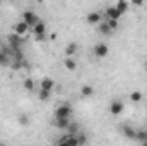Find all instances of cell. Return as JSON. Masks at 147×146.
Here are the masks:
<instances>
[{"mask_svg": "<svg viewBox=\"0 0 147 146\" xmlns=\"http://www.w3.org/2000/svg\"><path fill=\"white\" fill-rule=\"evenodd\" d=\"M86 23L87 24H91V26H99L101 23H103V12H99V10H92V12H89L87 16H86Z\"/></svg>", "mask_w": 147, "mask_h": 146, "instance_id": "5b68a950", "label": "cell"}, {"mask_svg": "<svg viewBox=\"0 0 147 146\" xmlns=\"http://www.w3.org/2000/svg\"><path fill=\"white\" fill-rule=\"evenodd\" d=\"M77 52H79V45L75 41H70L65 46V57L67 59H74V55H77Z\"/></svg>", "mask_w": 147, "mask_h": 146, "instance_id": "8fae6325", "label": "cell"}, {"mask_svg": "<svg viewBox=\"0 0 147 146\" xmlns=\"http://www.w3.org/2000/svg\"><path fill=\"white\" fill-rule=\"evenodd\" d=\"M0 146H7V145H5V143H3V141H0Z\"/></svg>", "mask_w": 147, "mask_h": 146, "instance_id": "f546056e", "label": "cell"}, {"mask_svg": "<svg viewBox=\"0 0 147 146\" xmlns=\"http://www.w3.org/2000/svg\"><path fill=\"white\" fill-rule=\"evenodd\" d=\"M98 33H99V35H103V36H110L113 31L110 29V26L106 24V21H103V23L98 26Z\"/></svg>", "mask_w": 147, "mask_h": 146, "instance_id": "e0dca14e", "label": "cell"}, {"mask_svg": "<svg viewBox=\"0 0 147 146\" xmlns=\"http://www.w3.org/2000/svg\"><path fill=\"white\" fill-rule=\"evenodd\" d=\"M9 64V57L5 55V52L0 50V65H7Z\"/></svg>", "mask_w": 147, "mask_h": 146, "instance_id": "484cf974", "label": "cell"}, {"mask_svg": "<svg viewBox=\"0 0 147 146\" xmlns=\"http://www.w3.org/2000/svg\"><path fill=\"white\" fill-rule=\"evenodd\" d=\"M34 40H36V41H45V40H46V35H39V36H34Z\"/></svg>", "mask_w": 147, "mask_h": 146, "instance_id": "83f0119b", "label": "cell"}, {"mask_svg": "<svg viewBox=\"0 0 147 146\" xmlns=\"http://www.w3.org/2000/svg\"><path fill=\"white\" fill-rule=\"evenodd\" d=\"M29 31H31V28H29L24 21H19V23H16V24H14V33H16L17 36L26 38L28 35H29Z\"/></svg>", "mask_w": 147, "mask_h": 146, "instance_id": "8992f818", "label": "cell"}, {"mask_svg": "<svg viewBox=\"0 0 147 146\" xmlns=\"http://www.w3.org/2000/svg\"><path fill=\"white\" fill-rule=\"evenodd\" d=\"M22 21H24L29 28H34L41 19L38 17V14L34 10H24V12H22Z\"/></svg>", "mask_w": 147, "mask_h": 146, "instance_id": "3957f363", "label": "cell"}, {"mask_svg": "<svg viewBox=\"0 0 147 146\" xmlns=\"http://www.w3.org/2000/svg\"><path fill=\"white\" fill-rule=\"evenodd\" d=\"M103 17H106V19H111V21H120V17H121V14L115 9V5H110V7H106V10L103 12Z\"/></svg>", "mask_w": 147, "mask_h": 146, "instance_id": "9c48e42d", "label": "cell"}, {"mask_svg": "<svg viewBox=\"0 0 147 146\" xmlns=\"http://www.w3.org/2000/svg\"><path fill=\"white\" fill-rule=\"evenodd\" d=\"M38 86H39V89H45V91H53V89H55V86H57V83H55L51 77H43V79L38 83Z\"/></svg>", "mask_w": 147, "mask_h": 146, "instance_id": "ba28073f", "label": "cell"}, {"mask_svg": "<svg viewBox=\"0 0 147 146\" xmlns=\"http://www.w3.org/2000/svg\"><path fill=\"white\" fill-rule=\"evenodd\" d=\"M125 110V103L121 100H113L110 103V113L111 115H120Z\"/></svg>", "mask_w": 147, "mask_h": 146, "instance_id": "30bf717a", "label": "cell"}, {"mask_svg": "<svg viewBox=\"0 0 147 146\" xmlns=\"http://www.w3.org/2000/svg\"><path fill=\"white\" fill-rule=\"evenodd\" d=\"M120 131H121V134H123L127 139L135 141V138H137V129H135V127H132V126H128V124H121Z\"/></svg>", "mask_w": 147, "mask_h": 146, "instance_id": "52a82bcc", "label": "cell"}, {"mask_svg": "<svg viewBox=\"0 0 147 146\" xmlns=\"http://www.w3.org/2000/svg\"><path fill=\"white\" fill-rule=\"evenodd\" d=\"M128 98H130V102L139 103V102H142V93H140V91H132V93L128 95Z\"/></svg>", "mask_w": 147, "mask_h": 146, "instance_id": "603a6c76", "label": "cell"}, {"mask_svg": "<svg viewBox=\"0 0 147 146\" xmlns=\"http://www.w3.org/2000/svg\"><path fill=\"white\" fill-rule=\"evenodd\" d=\"M132 5H135V7H140V5H144V2H140V0H134V2H130Z\"/></svg>", "mask_w": 147, "mask_h": 146, "instance_id": "4316f807", "label": "cell"}, {"mask_svg": "<svg viewBox=\"0 0 147 146\" xmlns=\"http://www.w3.org/2000/svg\"><path fill=\"white\" fill-rule=\"evenodd\" d=\"M146 71H147V65H146Z\"/></svg>", "mask_w": 147, "mask_h": 146, "instance_id": "1f68e13d", "label": "cell"}, {"mask_svg": "<svg viewBox=\"0 0 147 146\" xmlns=\"http://www.w3.org/2000/svg\"><path fill=\"white\" fill-rule=\"evenodd\" d=\"M70 122H72L70 119H55V120H53V126H55L57 129L67 131V127H69V124H70Z\"/></svg>", "mask_w": 147, "mask_h": 146, "instance_id": "5bb4252c", "label": "cell"}, {"mask_svg": "<svg viewBox=\"0 0 147 146\" xmlns=\"http://www.w3.org/2000/svg\"><path fill=\"white\" fill-rule=\"evenodd\" d=\"M146 143H147V141H146Z\"/></svg>", "mask_w": 147, "mask_h": 146, "instance_id": "d6a6232c", "label": "cell"}, {"mask_svg": "<svg viewBox=\"0 0 147 146\" xmlns=\"http://www.w3.org/2000/svg\"><path fill=\"white\" fill-rule=\"evenodd\" d=\"M34 88H36V81H33L31 77L24 79V89H28V91H34Z\"/></svg>", "mask_w": 147, "mask_h": 146, "instance_id": "7402d4cb", "label": "cell"}, {"mask_svg": "<svg viewBox=\"0 0 147 146\" xmlns=\"http://www.w3.org/2000/svg\"><path fill=\"white\" fill-rule=\"evenodd\" d=\"M92 55H94L96 59H105V57L110 55V46H108L106 43L99 41V43H96V45L92 46Z\"/></svg>", "mask_w": 147, "mask_h": 146, "instance_id": "6da1fadb", "label": "cell"}, {"mask_svg": "<svg viewBox=\"0 0 147 146\" xmlns=\"http://www.w3.org/2000/svg\"><path fill=\"white\" fill-rule=\"evenodd\" d=\"M17 122H19V126H22V127H28V126H29V115H28V113H19V117H17Z\"/></svg>", "mask_w": 147, "mask_h": 146, "instance_id": "44dd1931", "label": "cell"}, {"mask_svg": "<svg viewBox=\"0 0 147 146\" xmlns=\"http://www.w3.org/2000/svg\"><path fill=\"white\" fill-rule=\"evenodd\" d=\"M128 7H130V2H125V0H118V2L115 3V9H116L121 16L128 10Z\"/></svg>", "mask_w": 147, "mask_h": 146, "instance_id": "9a60e30c", "label": "cell"}, {"mask_svg": "<svg viewBox=\"0 0 147 146\" xmlns=\"http://www.w3.org/2000/svg\"><path fill=\"white\" fill-rule=\"evenodd\" d=\"M31 33L34 36H39V35H46V23L45 21H39L34 28H31Z\"/></svg>", "mask_w": 147, "mask_h": 146, "instance_id": "7c38bea8", "label": "cell"}, {"mask_svg": "<svg viewBox=\"0 0 147 146\" xmlns=\"http://www.w3.org/2000/svg\"><path fill=\"white\" fill-rule=\"evenodd\" d=\"M105 21H106V24L110 26L111 31H116V29L120 28V23H118V21H111V19H105Z\"/></svg>", "mask_w": 147, "mask_h": 146, "instance_id": "d4e9b609", "label": "cell"}, {"mask_svg": "<svg viewBox=\"0 0 147 146\" xmlns=\"http://www.w3.org/2000/svg\"><path fill=\"white\" fill-rule=\"evenodd\" d=\"M55 146H69V145H65L63 141H58V143H57V145H55Z\"/></svg>", "mask_w": 147, "mask_h": 146, "instance_id": "f1b7e54d", "label": "cell"}, {"mask_svg": "<svg viewBox=\"0 0 147 146\" xmlns=\"http://www.w3.org/2000/svg\"><path fill=\"white\" fill-rule=\"evenodd\" d=\"M60 141H63L65 145H69V146H80L79 138H77V136H74V134H65V136H62V139H60Z\"/></svg>", "mask_w": 147, "mask_h": 146, "instance_id": "4fadbf2b", "label": "cell"}, {"mask_svg": "<svg viewBox=\"0 0 147 146\" xmlns=\"http://www.w3.org/2000/svg\"><path fill=\"white\" fill-rule=\"evenodd\" d=\"M142 146H147V143H142Z\"/></svg>", "mask_w": 147, "mask_h": 146, "instance_id": "4dcf8cb0", "label": "cell"}, {"mask_svg": "<svg viewBox=\"0 0 147 146\" xmlns=\"http://www.w3.org/2000/svg\"><path fill=\"white\" fill-rule=\"evenodd\" d=\"M79 132H80L79 122H70V124H69V127H67V134H74V136H77Z\"/></svg>", "mask_w": 147, "mask_h": 146, "instance_id": "d6986e66", "label": "cell"}, {"mask_svg": "<svg viewBox=\"0 0 147 146\" xmlns=\"http://www.w3.org/2000/svg\"><path fill=\"white\" fill-rule=\"evenodd\" d=\"M135 141L146 143L147 141V131H144V129H137V138H135Z\"/></svg>", "mask_w": 147, "mask_h": 146, "instance_id": "cb8c5ba5", "label": "cell"}, {"mask_svg": "<svg viewBox=\"0 0 147 146\" xmlns=\"http://www.w3.org/2000/svg\"><path fill=\"white\" fill-rule=\"evenodd\" d=\"M72 115V107L69 103H60L55 108V119H70Z\"/></svg>", "mask_w": 147, "mask_h": 146, "instance_id": "7a4b0ae2", "label": "cell"}, {"mask_svg": "<svg viewBox=\"0 0 147 146\" xmlns=\"http://www.w3.org/2000/svg\"><path fill=\"white\" fill-rule=\"evenodd\" d=\"M94 95V88L91 86V84H84L82 88H80V96L82 98H91Z\"/></svg>", "mask_w": 147, "mask_h": 146, "instance_id": "2e32d148", "label": "cell"}, {"mask_svg": "<svg viewBox=\"0 0 147 146\" xmlns=\"http://www.w3.org/2000/svg\"><path fill=\"white\" fill-rule=\"evenodd\" d=\"M7 41H9V48L12 52H21V46L24 43V38H21V36H17L16 33H12V35H9Z\"/></svg>", "mask_w": 147, "mask_h": 146, "instance_id": "277c9868", "label": "cell"}, {"mask_svg": "<svg viewBox=\"0 0 147 146\" xmlns=\"http://www.w3.org/2000/svg\"><path fill=\"white\" fill-rule=\"evenodd\" d=\"M63 65H65V69H67V71H70V72L77 71V62H75V59H67V57H65Z\"/></svg>", "mask_w": 147, "mask_h": 146, "instance_id": "ac0fdd59", "label": "cell"}, {"mask_svg": "<svg viewBox=\"0 0 147 146\" xmlns=\"http://www.w3.org/2000/svg\"><path fill=\"white\" fill-rule=\"evenodd\" d=\"M51 98V91H45V89H38V100L39 102H48Z\"/></svg>", "mask_w": 147, "mask_h": 146, "instance_id": "ffe728a7", "label": "cell"}]
</instances>
